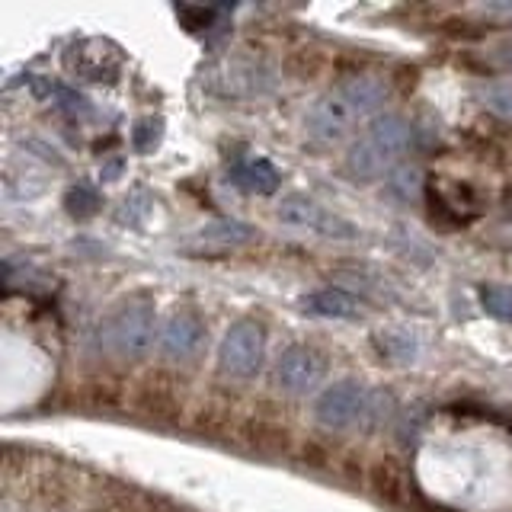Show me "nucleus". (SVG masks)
<instances>
[{"label":"nucleus","mask_w":512,"mask_h":512,"mask_svg":"<svg viewBox=\"0 0 512 512\" xmlns=\"http://www.w3.org/2000/svg\"><path fill=\"white\" fill-rule=\"evenodd\" d=\"M327 375V362L311 346H288L276 362V381L288 394H308Z\"/></svg>","instance_id":"nucleus-8"},{"label":"nucleus","mask_w":512,"mask_h":512,"mask_svg":"<svg viewBox=\"0 0 512 512\" xmlns=\"http://www.w3.org/2000/svg\"><path fill=\"white\" fill-rule=\"evenodd\" d=\"M276 218L288 228H298V231H311L320 237H336V240H356L359 228L352 221L333 215L330 208H324L317 199L311 196H301V192H292L285 196L276 208Z\"/></svg>","instance_id":"nucleus-6"},{"label":"nucleus","mask_w":512,"mask_h":512,"mask_svg":"<svg viewBox=\"0 0 512 512\" xmlns=\"http://www.w3.org/2000/svg\"><path fill=\"white\" fill-rule=\"evenodd\" d=\"M100 189H96L93 183L87 180H77L74 186H68V192H64V208H68V215L77 218V221H84L90 215L100 212Z\"/></svg>","instance_id":"nucleus-14"},{"label":"nucleus","mask_w":512,"mask_h":512,"mask_svg":"<svg viewBox=\"0 0 512 512\" xmlns=\"http://www.w3.org/2000/svg\"><path fill=\"white\" fill-rule=\"evenodd\" d=\"M368 410H372V397L359 381H336L314 400V420L330 432L352 429L359 420H365Z\"/></svg>","instance_id":"nucleus-5"},{"label":"nucleus","mask_w":512,"mask_h":512,"mask_svg":"<svg viewBox=\"0 0 512 512\" xmlns=\"http://www.w3.org/2000/svg\"><path fill=\"white\" fill-rule=\"evenodd\" d=\"M426 189V180H423V170L420 167H400L391 180H388V192L397 199V202H413L420 199Z\"/></svg>","instance_id":"nucleus-15"},{"label":"nucleus","mask_w":512,"mask_h":512,"mask_svg":"<svg viewBox=\"0 0 512 512\" xmlns=\"http://www.w3.org/2000/svg\"><path fill=\"white\" fill-rule=\"evenodd\" d=\"M119 170H122V160H112L109 167H103V180H116Z\"/></svg>","instance_id":"nucleus-19"},{"label":"nucleus","mask_w":512,"mask_h":512,"mask_svg":"<svg viewBox=\"0 0 512 512\" xmlns=\"http://www.w3.org/2000/svg\"><path fill=\"white\" fill-rule=\"evenodd\" d=\"M256 240V231L250 228V224L244 221H212L205 224V228H199L196 237L186 240V250L192 253H224V250H234V247H247Z\"/></svg>","instance_id":"nucleus-11"},{"label":"nucleus","mask_w":512,"mask_h":512,"mask_svg":"<svg viewBox=\"0 0 512 512\" xmlns=\"http://www.w3.org/2000/svg\"><path fill=\"white\" fill-rule=\"evenodd\" d=\"M231 180L244 192H253V196H272L279 189L282 176L266 157H237L231 164Z\"/></svg>","instance_id":"nucleus-12"},{"label":"nucleus","mask_w":512,"mask_h":512,"mask_svg":"<svg viewBox=\"0 0 512 512\" xmlns=\"http://www.w3.org/2000/svg\"><path fill=\"white\" fill-rule=\"evenodd\" d=\"M503 58H506V64H509V68H512V42L503 48Z\"/></svg>","instance_id":"nucleus-20"},{"label":"nucleus","mask_w":512,"mask_h":512,"mask_svg":"<svg viewBox=\"0 0 512 512\" xmlns=\"http://www.w3.org/2000/svg\"><path fill=\"white\" fill-rule=\"evenodd\" d=\"M266 362V330L263 324H256L250 317H240L228 327L224 340L218 346V368L221 375L250 381L260 375V368Z\"/></svg>","instance_id":"nucleus-4"},{"label":"nucleus","mask_w":512,"mask_h":512,"mask_svg":"<svg viewBox=\"0 0 512 512\" xmlns=\"http://www.w3.org/2000/svg\"><path fill=\"white\" fill-rule=\"evenodd\" d=\"M157 317L154 304L148 301H128L112 311L100 324V346L116 359H141L154 346Z\"/></svg>","instance_id":"nucleus-3"},{"label":"nucleus","mask_w":512,"mask_h":512,"mask_svg":"<svg viewBox=\"0 0 512 512\" xmlns=\"http://www.w3.org/2000/svg\"><path fill=\"white\" fill-rule=\"evenodd\" d=\"M301 304L304 314L327 317V320H356L362 314L359 298H352L343 288H320V292H311Z\"/></svg>","instance_id":"nucleus-13"},{"label":"nucleus","mask_w":512,"mask_h":512,"mask_svg":"<svg viewBox=\"0 0 512 512\" xmlns=\"http://www.w3.org/2000/svg\"><path fill=\"white\" fill-rule=\"evenodd\" d=\"M480 96H484V106L493 112V116H500L503 122H512V84H490Z\"/></svg>","instance_id":"nucleus-18"},{"label":"nucleus","mask_w":512,"mask_h":512,"mask_svg":"<svg viewBox=\"0 0 512 512\" xmlns=\"http://www.w3.org/2000/svg\"><path fill=\"white\" fill-rule=\"evenodd\" d=\"M413 128L397 112H384L365 125V132L349 144L346 151V170L356 180H378L388 170L397 167V160L410 151Z\"/></svg>","instance_id":"nucleus-2"},{"label":"nucleus","mask_w":512,"mask_h":512,"mask_svg":"<svg viewBox=\"0 0 512 512\" xmlns=\"http://www.w3.org/2000/svg\"><path fill=\"white\" fill-rule=\"evenodd\" d=\"M160 138H164V122L160 119H141L132 128V148L138 154H151L160 144Z\"/></svg>","instance_id":"nucleus-17"},{"label":"nucleus","mask_w":512,"mask_h":512,"mask_svg":"<svg viewBox=\"0 0 512 512\" xmlns=\"http://www.w3.org/2000/svg\"><path fill=\"white\" fill-rule=\"evenodd\" d=\"M160 356L173 362L192 359L205 343V320L196 311H176L160 327Z\"/></svg>","instance_id":"nucleus-9"},{"label":"nucleus","mask_w":512,"mask_h":512,"mask_svg":"<svg viewBox=\"0 0 512 512\" xmlns=\"http://www.w3.org/2000/svg\"><path fill=\"white\" fill-rule=\"evenodd\" d=\"M368 487H372L375 496H381V500L391 503V506H416L420 503L413 474L397 458H378L372 468H368Z\"/></svg>","instance_id":"nucleus-10"},{"label":"nucleus","mask_w":512,"mask_h":512,"mask_svg":"<svg viewBox=\"0 0 512 512\" xmlns=\"http://www.w3.org/2000/svg\"><path fill=\"white\" fill-rule=\"evenodd\" d=\"M122 52L119 45H112L109 39H80L64 52V68L80 80H93V84H109L122 71Z\"/></svg>","instance_id":"nucleus-7"},{"label":"nucleus","mask_w":512,"mask_h":512,"mask_svg":"<svg viewBox=\"0 0 512 512\" xmlns=\"http://www.w3.org/2000/svg\"><path fill=\"white\" fill-rule=\"evenodd\" d=\"M388 103V87L378 77H346L333 90L320 93L314 106L308 109V135L333 144L352 135L362 122H368L375 112ZM378 119V116H375Z\"/></svg>","instance_id":"nucleus-1"},{"label":"nucleus","mask_w":512,"mask_h":512,"mask_svg":"<svg viewBox=\"0 0 512 512\" xmlns=\"http://www.w3.org/2000/svg\"><path fill=\"white\" fill-rule=\"evenodd\" d=\"M480 304L490 317L512 324V285H480Z\"/></svg>","instance_id":"nucleus-16"}]
</instances>
